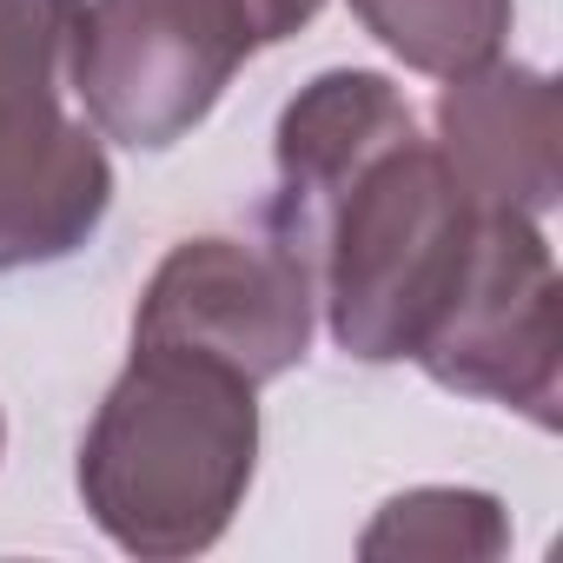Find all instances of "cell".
<instances>
[{
    "instance_id": "6da1fadb",
    "label": "cell",
    "mask_w": 563,
    "mask_h": 563,
    "mask_svg": "<svg viewBox=\"0 0 563 563\" xmlns=\"http://www.w3.org/2000/svg\"><path fill=\"white\" fill-rule=\"evenodd\" d=\"M258 464V385L206 352L133 345L80 444L93 523L146 563L199 556L225 537Z\"/></svg>"
},
{
    "instance_id": "7a4b0ae2",
    "label": "cell",
    "mask_w": 563,
    "mask_h": 563,
    "mask_svg": "<svg viewBox=\"0 0 563 563\" xmlns=\"http://www.w3.org/2000/svg\"><path fill=\"white\" fill-rule=\"evenodd\" d=\"M471 239L477 206L464 199V186L424 133L378 153L306 232V245H319L325 319L339 352L365 365L411 358L457 292Z\"/></svg>"
},
{
    "instance_id": "3957f363",
    "label": "cell",
    "mask_w": 563,
    "mask_h": 563,
    "mask_svg": "<svg viewBox=\"0 0 563 563\" xmlns=\"http://www.w3.org/2000/svg\"><path fill=\"white\" fill-rule=\"evenodd\" d=\"M325 0H87L74 27V100L100 140L159 153L186 140L232 74L319 21Z\"/></svg>"
},
{
    "instance_id": "277c9868",
    "label": "cell",
    "mask_w": 563,
    "mask_h": 563,
    "mask_svg": "<svg viewBox=\"0 0 563 563\" xmlns=\"http://www.w3.org/2000/svg\"><path fill=\"white\" fill-rule=\"evenodd\" d=\"M80 8L0 0V272L74 258L113 206L107 146L67 107Z\"/></svg>"
},
{
    "instance_id": "5b68a950",
    "label": "cell",
    "mask_w": 563,
    "mask_h": 563,
    "mask_svg": "<svg viewBox=\"0 0 563 563\" xmlns=\"http://www.w3.org/2000/svg\"><path fill=\"white\" fill-rule=\"evenodd\" d=\"M411 358L444 391L490 398L537 424H556L563 299H556L550 239L537 232L530 212H477L471 265Z\"/></svg>"
},
{
    "instance_id": "8992f818",
    "label": "cell",
    "mask_w": 563,
    "mask_h": 563,
    "mask_svg": "<svg viewBox=\"0 0 563 563\" xmlns=\"http://www.w3.org/2000/svg\"><path fill=\"white\" fill-rule=\"evenodd\" d=\"M312 265L278 239H186L146 278L133 345L206 352L252 385L286 378L312 352Z\"/></svg>"
},
{
    "instance_id": "52a82bcc",
    "label": "cell",
    "mask_w": 563,
    "mask_h": 563,
    "mask_svg": "<svg viewBox=\"0 0 563 563\" xmlns=\"http://www.w3.org/2000/svg\"><path fill=\"white\" fill-rule=\"evenodd\" d=\"M438 159L477 212H550L563 192V100L537 67H471L438 93Z\"/></svg>"
},
{
    "instance_id": "ba28073f",
    "label": "cell",
    "mask_w": 563,
    "mask_h": 563,
    "mask_svg": "<svg viewBox=\"0 0 563 563\" xmlns=\"http://www.w3.org/2000/svg\"><path fill=\"white\" fill-rule=\"evenodd\" d=\"M418 140V120L405 107V93L385 74L365 67H332L319 74L299 100H286L272 133V159H278V245H306V232L319 225V212L391 146Z\"/></svg>"
},
{
    "instance_id": "9c48e42d",
    "label": "cell",
    "mask_w": 563,
    "mask_h": 563,
    "mask_svg": "<svg viewBox=\"0 0 563 563\" xmlns=\"http://www.w3.org/2000/svg\"><path fill=\"white\" fill-rule=\"evenodd\" d=\"M352 14L411 74L457 80V74L497 60L517 0H352Z\"/></svg>"
},
{
    "instance_id": "30bf717a",
    "label": "cell",
    "mask_w": 563,
    "mask_h": 563,
    "mask_svg": "<svg viewBox=\"0 0 563 563\" xmlns=\"http://www.w3.org/2000/svg\"><path fill=\"white\" fill-rule=\"evenodd\" d=\"M510 550V517L490 490L424 484L391 497L372 530L358 537V556H431V563H490Z\"/></svg>"
},
{
    "instance_id": "8fae6325",
    "label": "cell",
    "mask_w": 563,
    "mask_h": 563,
    "mask_svg": "<svg viewBox=\"0 0 563 563\" xmlns=\"http://www.w3.org/2000/svg\"><path fill=\"white\" fill-rule=\"evenodd\" d=\"M0 444H8V424H0Z\"/></svg>"
}]
</instances>
